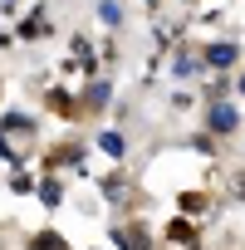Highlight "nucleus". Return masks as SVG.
Wrapping results in <instances>:
<instances>
[{
    "label": "nucleus",
    "instance_id": "nucleus-8",
    "mask_svg": "<svg viewBox=\"0 0 245 250\" xmlns=\"http://www.w3.org/2000/svg\"><path fill=\"white\" fill-rule=\"evenodd\" d=\"M49 20H44V10H30L25 20H20V40H49Z\"/></svg>",
    "mask_w": 245,
    "mask_h": 250
},
{
    "label": "nucleus",
    "instance_id": "nucleus-17",
    "mask_svg": "<svg viewBox=\"0 0 245 250\" xmlns=\"http://www.w3.org/2000/svg\"><path fill=\"white\" fill-rule=\"evenodd\" d=\"M235 88H240V93H245V74H240V83H235Z\"/></svg>",
    "mask_w": 245,
    "mask_h": 250
},
{
    "label": "nucleus",
    "instance_id": "nucleus-5",
    "mask_svg": "<svg viewBox=\"0 0 245 250\" xmlns=\"http://www.w3.org/2000/svg\"><path fill=\"white\" fill-rule=\"evenodd\" d=\"M172 69H177V79H201L206 74V59H196V49H177Z\"/></svg>",
    "mask_w": 245,
    "mask_h": 250
},
{
    "label": "nucleus",
    "instance_id": "nucleus-12",
    "mask_svg": "<svg viewBox=\"0 0 245 250\" xmlns=\"http://www.w3.org/2000/svg\"><path fill=\"white\" fill-rule=\"evenodd\" d=\"M225 191H230V201L245 206V167H230V172H225Z\"/></svg>",
    "mask_w": 245,
    "mask_h": 250
},
{
    "label": "nucleus",
    "instance_id": "nucleus-13",
    "mask_svg": "<svg viewBox=\"0 0 245 250\" xmlns=\"http://www.w3.org/2000/svg\"><path fill=\"white\" fill-rule=\"evenodd\" d=\"M30 250H69V240H64L59 230H40V235L30 240Z\"/></svg>",
    "mask_w": 245,
    "mask_h": 250
},
{
    "label": "nucleus",
    "instance_id": "nucleus-10",
    "mask_svg": "<svg viewBox=\"0 0 245 250\" xmlns=\"http://www.w3.org/2000/svg\"><path fill=\"white\" fill-rule=\"evenodd\" d=\"M35 196H40L44 206H59V201H64V187H59V177H35Z\"/></svg>",
    "mask_w": 245,
    "mask_h": 250
},
{
    "label": "nucleus",
    "instance_id": "nucleus-9",
    "mask_svg": "<svg viewBox=\"0 0 245 250\" xmlns=\"http://www.w3.org/2000/svg\"><path fill=\"white\" fill-rule=\"evenodd\" d=\"M108 93H113V88H108V83L98 79V83H88V88H83V98H79V108H83V113H98V108L108 103Z\"/></svg>",
    "mask_w": 245,
    "mask_h": 250
},
{
    "label": "nucleus",
    "instance_id": "nucleus-2",
    "mask_svg": "<svg viewBox=\"0 0 245 250\" xmlns=\"http://www.w3.org/2000/svg\"><path fill=\"white\" fill-rule=\"evenodd\" d=\"M201 54H206V69H216V74H230L240 64V44L235 40H211Z\"/></svg>",
    "mask_w": 245,
    "mask_h": 250
},
{
    "label": "nucleus",
    "instance_id": "nucleus-11",
    "mask_svg": "<svg viewBox=\"0 0 245 250\" xmlns=\"http://www.w3.org/2000/svg\"><path fill=\"white\" fill-rule=\"evenodd\" d=\"M98 147H103L108 157H122V152H128V143H122L118 128H103V133H98Z\"/></svg>",
    "mask_w": 245,
    "mask_h": 250
},
{
    "label": "nucleus",
    "instance_id": "nucleus-14",
    "mask_svg": "<svg viewBox=\"0 0 245 250\" xmlns=\"http://www.w3.org/2000/svg\"><path fill=\"white\" fill-rule=\"evenodd\" d=\"M10 191H15V196H35V177H30L25 167H15V177H10Z\"/></svg>",
    "mask_w": 245,
    "mask_h": 250
},
{
    "label": "nucleus",
    "instance_id": "nucleus-3",
    "mask_svg": "<svg viewBox=\"0 0 245 250\" xmlns=\"http://www.w3.org/2000/svg\"><path fill=\"white\" fill-rule=\"evenodd\" d=\"M177 211H182L186 221H206V216H211V191H182V196H177Z\"/></svg>",
    "mask_w": 245,
    "mask_h": 250
},
{
    "label": "nucleus",
    "instance_id": "nucleus-15",
    "mask_svg": "<svg viewBox=\"0 0 245 250\" xmlns=\"http://www.w3.org/2000/svg\"><path fill=\"white\" fill-rule=\"evenodd\" d=\"M98 20H103V25H122V5H118V0H103V5H98Z\"/></svg>",
    "mask_w": 245,
    "mask_h": 250
},
{
    "label": "nucleus",
    "instance_id": "nucleus-16",
    "mask_svg": "<svg viewBox=\"0 0 245 250\" xmlns=\"http://www.w3.org/2000/svg\"><path fill=\"white\" fill-rule=\"evenodd\" d=\"M191 103H196V93H186V88H182V93H172V108H191Z\"/></svg>",
    "mask_w": 245,
    "mask_h": 250
},
{
    "label": "nucleus",
    "instance_id": "nucleus-7",
    "mask_svg": "<svg viewBox=\"0 0 245 250\" xmlns=\"http://www.w3.org/2000/svg\"><path fill=\"white\" fill-rule=\"evenodd\" d=\"M0 133H5V138H30L35 133V118L30 113H5V118H0Z\"/></svg>",
    "mask_w": 245,
    "mask_h": 250
},
{
    "label": "nucleus",
    "instance_id": "nucleus-6",
    "mask_svg": "<svg viewBox=\"0 0 245 250\" xmlns=\"http://www.w3.org/2000/svg\"><path fill=\"white\" fill-rule=\"evenodd\" d=\"M103 196L118 201V206H128V201H133V182L122 177V172H113V177H103Z\"/></svg>",
    "mask_w": 245,
    "mask_h": 250
},
{
    "label": "nucleus",
    "instance_id": "nucleus-1",
    "mask_svg": "<svg viewBox=\"0 0 245 250\" xmlns=\"http://www.w3.org/2000/svg\"><path fill=\"white\" fill-rule=\"evenodd\" d=\"M206 128H211V138H235L240 133V108L230 98H216L211 113H206Z\"/></svg>",
    "mask_w": 245,
    "mask_h": 250
},
{
    "label": "nucleus",
    "instance_id": "nucleus-4",
    "mask_svg": "<svg viewBox=\"0 0 245 250\" xmlns=\"http://www.w3.org/2000/svg\"><path fill=\"white\" fill-rule=\"evenodd\" d=\"M167 245H177V250H201V245H196V221H186V216L167 221Z\"/></svg>",
    "mask_w": 245,
    "mask_h": 250
}]
</instances>
